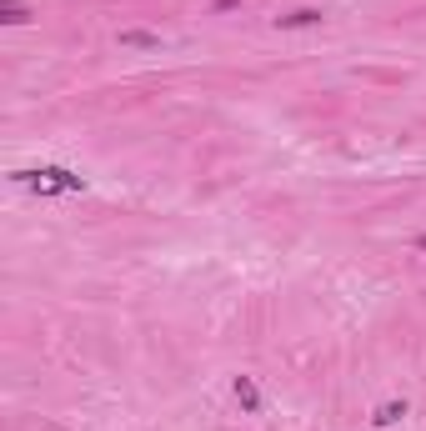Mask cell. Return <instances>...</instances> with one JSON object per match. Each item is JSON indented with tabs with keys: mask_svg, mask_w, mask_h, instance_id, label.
<instances>
[{
	"mask_svg": "<svg viewBox=\"0 0 426 431\" xmlns=\"http://www.w3.org/2000/svg\"><path fill=\"white\" fill-rule=\"evenodd\" d=\"M231 391H236V401H241L246 411H261V391H256L251 376H236V386H231Z\"/></svg>",
	"mask_w": 426,
	"mask_h": 431,
	"instance_id": "cell-3",
	"label": "cell"
},
{
	"mask_svg": "<svg viewBox=\"0 0 426 431\" xmlns=\"http://www.w3.org/2000/svg\"><path fill=\"white\" fill-rule=\"evenodd\" d=\"M326 16L316 11V6H301V11H291V16H276V30H306V25H321Z\"/></svg>",
	"mask_w": 426,
	"mask_h": 431,
	"instance_id": "cell-2",
	"label": "cell"
},
{
	"mask_svg": "<svg viewBox=\"0 0 426 431\" xmlns=\"http://www.w3.org/2000/svg\"><path fill=\"white\" fill-rule=\"evenodd\" d=\"M401 416H406V401H381L371 421H377V426H391V421H401Z\"/></svg>",
	"mask_w": 426,
	"mask_h": 431,
	"instance_id": "cell-6",
	"label": "cell"
},
{
	"mask_svg": "<svg viewBox=\"0 0 426 431\" xmlns=\"http://www.w3.org/2000/svg\"><path fill=\"white\" fill-rule=\"evenodd\" d=\"M20 186L40 191V196H66V191H85V176L66 171V166H35V171H16Z\"/></svg>",
	"mask_w": 426,
	"mask_h": 431,
	"instance_id": "cell-1",
	"label": "cell"
},
{
	"mask_svg": "<svg viewBox=\"0 0 426 431\" xmlns=\"http://www.w3.org/2000/svg\"><path fill=\"white\" fill-rule=\"evenodd\" d=\"M416 246H421V251H426V231H421V236H416Z\"/></svg>",
	"mask_w": 426,
	"mask_h": 431,
	"instance_id": "cell-7",
	"label": "cell"
},
{
	"mask_svg": "<svg viewBox=\"0 0 426 431\" xmlns=\"http://www.w3.org/2000/svg\"><path fill=\"white\" fill-rule=\"evenodd\" d=\"M0 20H6V25H25V20H30V11L20 6V0H0Z\"/></svg>",
	"mask_w": 426,
	"mask_h": 431,
	"instance_id": "cell-5",
	"label": "cell"
},
{
	"mask_svg": "<svg viewBox=\"0 0 426 431\" xmlns=\"http://www.w3.org/2000/svg\"><path fill=\"white\" fill-rule=\"evenodd\" d=\"M121 45H136V50H161V35H150V30H121Z\"/></svg>",
	"mask_w": 426,
	"mask_h": 431,
	"instance_id": "cell-4",
	"label": "cell"
}]
</instances>
